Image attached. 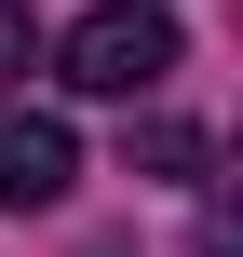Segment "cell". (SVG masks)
<instances>
[{
    "label": "cell",
    "mask_w": 243,
    "mask_h": 257,
    "mask_svg": "<svg viewBox=\"0 0 243 257\" xmlns=\"http://www.w3.org/2000/svg\"><path fill=\"white\" fill-rule=\"evenodd\" d=\"M54 68H68V95H149V81L176 68V14H162V0H95V14L54 41Z\"/></svg>",
    "instance_id": "6da1fadb"
},
{
    "label": "cell",
    "mask_w": 243,
    "mask_h": 257,
    "mask_svg": "<svg viewBox=\"0 0 243 257\" xmlns=\"http://www.w3.org/2000/svg\"><path fill=\"white\" fill-rule=\"evenodd\" d=\"M68 176H81V136L54 108H0V203H68Z\"/></svg>",
    "instance_id": "7a4b0ae2"
},
{
    "label": "cell",
    "mask_w": 243,
    "mask_h": 257,
    "mask_svg": "<svg viewBox=\"0 0 243 257\" xmlns=\"http://www.w3.org/2000/svg\"><path fill=\"white\" fill-rule=\"evenodd\" d=\"M135 176H203V136L189 122H135Z\"/></svg>",
    "instance_id": "3957f363"
},
{
    "label": "cell",
    "mask_w": 243,
    "mask_h": 257,
    "mask_svg": "<svg viewBox=\"0 0 243 257\" xmlns=\"http://www.w3.org/2000/svg\"><path fill=\"white\" fill-rule=\"evenodd\" d=\"M27 54H41V27H27V0H0V81H27Z\"/></svg>",
    "instance_id": "277c9868"
}]
</instances>
